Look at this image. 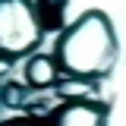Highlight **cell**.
Segmentation results:
<instances>
[{"mask_svg": "<svg viewBox=\"0 0 126 126\" xmlns=\"http://www.w3.org/2000/svg\"><path fill=\"white\" fill-rule=\"evenodd\" d=\"M117 32L101 10H88L60 32L54 44V63L63 76L76 79H104L117 63Z\"/></svg>", "mask_w": 126, "mask_h": 126, "instance_id": "cell-1", "label": "cell"}, {"mask_svg": "<svg viewBox=\"0 0 126 126\" xmlns=\"http://www.w3.org/2000/svg\"><path fill=\"white\" fill-rule=\"evenodd\" d=\"M41 22L35 6L25 0H3L0 3V57L3 63H13L32 54L41 44Z\"/></svg>", "mask_w": 126, "mask_h": 126, "instance_id": "cell-2", "label": "cell"}, {"mask_svg": "<svg viewBox=\"0 0 126 126\" xmlns=\"http://www.w3.org/2000/svg\"><path fill=\"white\" fill-rule=\"evenodd\" d=\"M44 126H107V104L104 101H63L50 110Z\"/></svg>", "mask_w": 126, "mask_h": 126, "instance_id": "cell-3", "label": "cell"}, {"mask_svg": "<svg viewBox=\"0 0 126 126\" xmlns=\"http://www.w3.org/2000/svg\"><path fill=\"white\" fill-rule=\"evenodd\" d=\"M57 63H54V57H44V54H35V57H29V63H25V82H29V88H35V92H41V88H47V85H57Z\"/></svg>", "mask_w": 126, "mask_h": 126, "instance_id": "cell-4", "label": "cell"}, {"mask_svg": "<svg viewBox=\"0 0 126 126\" xmlns=\"http://www.w3.org/2000/svg\"><path fill=\"white\" fill-rule=\"evenodd\" d=\"M57 94L63 101H88L92 94H98V82L76 79V76H60L57 79Z\"/></svg>", "mask_w": 126, "mask_h": 126, "instance_id": "cell-5", "label": "cell"}, {"mask_svg": "<svg viewBox=\"0 0 126 126\" xmlns=\"http://www.w3.org/2000/svg\"><path fill=\"white\" fill-rule=\"evenodd\" d=\"M35 6V13H38V22H41V29L44 32H63V10H66V3L63 0H41V3H32Z\"/></svg>", "mask_w": 126, "mask_h": 126, "instance_id": "cell-6", "label": "cell"}, {"mask_svg": "<svg viewBox=\"0 0 126 126\" xmlns=\"http://www.w3.org/2000/svg\"><path fill=\"white\" fill-rule=\"evenodd\" d=\"M22 101H25V88L19 82H3V104L10 107V104H22Z\"/></svg>", "mask_w": 126, "mask_h": 126, "instance_id": "cell-7", "label": "cell"}, {"mask_svg": "<svg viewBox=\"0 0 126 126\" xmlns=\"http://www.w3.org/2000/svg\"><path fill=\"white\" fill-rule=\"evenodd\" d=\"M6 126H41V123H35V120H13V123H6Z\"/></svg>", "mask_w": 126, "mask_h": 126, "instance_id": "cell-8", "label": "cell"}]
</instances>
